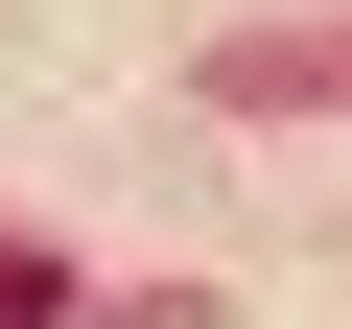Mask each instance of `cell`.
I'll return each instance as SVG.
<instances>
[{
    "label": "cell",
    "mask_w": 352,
    "mask_h": 329,
    "mask_svg": "<svg viewBox=\"0 0 352 329\" xmlns=\"http://www.w3.org/2000/svg\"><path fill=\"white\" fill-rule=\"evenodd\" d=\"M0 329H71V259L47 235H0Z\"/></svg>",
    "instance_id": "obj_1"
}]
</instances>
